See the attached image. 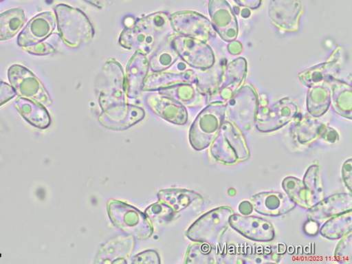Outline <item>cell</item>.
<instances>
[{"instance_id": "1", "label": "cell", "mask_w": 352, "mask_h": 264, "mask_svg": "<svg viewBox=\"0 0 352 264\" xmlns=\"http://www.w3.org/2000/svg\"><path fill=\"white\" fill-rule=\"evenodd\" d=\"M173 32L170 16L165 12H156L138 19L126 27L119 42L126 49L146 55Z\"/></svg>"}, {"instance_id": "2", "label": "cell", "mask_w": 352, "mask_h": 264, "mask_svg": "<svg viewBox=\"0 0 352 264\" xmlns=\"http://www.w3.org/2000/svg\"><path fill=\"white\" fill-rule=\"evenodd\" d=\"M55 16L58 32L67 45L77 48L94 39V28L81 10L60 4L55 8Z\"/></svg>"}, {"instance_id": "3", "label": "cell", "mask_w": 352, "mask_h": 264, "mask_svg": "<svg viewBox=\"0 0 352 264\" xmlns=\"http://www.w3.org/2000/svg\"><path fill=\"white\" fill-rule=\"evenodd\" d=\"M226 116V104L214 102L205 107L190 127V142L196 151L207 148L218 134Z\"/></svg>"}, {"instance_id": "4", "label": "cell", "mask_w": 352, "mask_h": 264, "mask_svg": "<svg viewBox=\"0 0 352 264\" xmlns=\"http://www.w3.org/2000/svg\"><path fill=\"white\" fill-rule=\"evenodd\" d=\"M107 210L111 222L133 238L145 240L153 236L154 228L148 217L131 205L110 200Z\"/></svg>"}, {"instance_id": "5", "label": "cell", "mask_w": 352, "mask_h": 264, "mask_svg": "<svg viewBox=\"0 0 352 264\" xmlns=\"http://www.w3.org/2000/svg\"><path fill=\"white\" fill-rule=\"evenodd\" d=\"M103 77L100 95L102 111L129 104L124 69L114 58H109L106 62L103 68Z\"/></svg>"}, {"instance_id": "6", "label": "cell", "mask_w": 352, "mask_h": 264, "mask_svg": "<svg viewBox=\"0 0 352 264\" xmlns=\"http://www.w3.org/2000/svg\"><path fill=\"white\" fill-rule=\"evenodd\" d=\"M172 45L181 60L192 68L205 71L215 64L214 52L206 42L175 34Z\"/></svg>"}, {"instance_id": "7", "label": "cell", "mask_w": 352, "mask_h": 264, "mask_svg": "<svg viewBox=\"0 0 352 264\" xmlns=\"http://www.w3.org/2000/svg\"><path fill=\"white\" fill-rule=\"evenodd\" d=\"M258 108V95L250 84H246L226 104V113L239 128L248 130L254 123Z\"/></svg>"}, {"instance_id": "8", "label": "cell", "mask_w": 352, "mask_h": 264, "mask_svg": "<svg viewBox=\"0 0 352 264\" xmlns=\"http://www.w3.org/2000/svg\"><path fill=\"white\" fill-rule=\"evenodd\" d=\"M8 78L16 95L50 106L52 99L40 79L31 71L19 65L8 70Z\"/></svg>"}, {"instance_id": "9", "label": "cell", "mask_w": 352, "mask_h": 264, "mask_svg": "<svg viewBox=\"0 0 352 264\" xmlns=\"http://www.w3.org/2000/svg\"><path fill=\"white\" fill-rule=\"evenodd\" d=\"M173 30L179 35L208 43L216 37L212 22L202 14L192 11H182L170 15Z\"/></svg>"}, {"instance_id": "10", "label": "cell", "mask_w": 352, "mask_h": 264, "mask_svg": "<svg viewBox=\"0 0 352 264\" xmlns=\"http://www.w3.org/2000/svg\"><path fill=\"white\" fill-rule=\"evenodd\" d=\"M267 99H261L256 116L257 129L263 132L275 131L287 124L298 110L297 104L289 98H284L272 108L267 107Z\"/></svg>"}, {"instance_id": "11", "label": "cell", "mask_w": 352, "mask_h": 264, "mask_svg": "<svg viewBox=\"0 0 352 264\" xmlns=\"http://www.w3.org/2000/svg\"><path fill=\"white\" fill-rule=\"evenodd\" d=\"M303 12L302 0H270V19L283 31L290 33L298 31Z\"/></svg>"}, {"instance_id": "12", "label": "cell", "mask_w": 352, "mask_h": 264, "mask_svg": "<svg viewBox=\"0 0 352 264\" xmlns=\"http://www.w3.org/2000/svg\"><path fill=\"white\" fill-rule=\"evenodd\" d=\"M209 13L212 23L221 39L230 43L238 38V20L226 0H210Z\"/></svg>"}, {"instance_id": "13", "label": "cell", "mask_w": 352, "mask_h": 264, "mask_svg": "<svg viewBox=\"0 0 352 264\" xmlns=\"http://www.w3.org/2000/svg\"><path fill=\"white\" fill-rule=\"evenodd\" d=\"M55 14L45 12L29 21L17 38V43L22 48L43 42L55 30Z\"/></svg>"}, {"instance_id": "14", "label": "cell", "mask_w": 352, "mask_h": 264, "mask_svg": "<svg viewBox=\"0 0 352 264\" xmlns=\"http://www.w3.org/2000/svg\"><path fill=\"white\" fill-rule=\"evenodd\" d=\"M221 210V208H218L202 216L188 230L187 237L196 243H215L228 221L220 220Z\"/></svg>"}, {"instance_id": "15", "label": "cell", "mask_w": 352, "mask_h": 264, "mask_svg": "<svg viewBox=\"0 0 352 264\" xmlns=\"http://www.w3.org/2000/svg\"><path fill=\"white\" fill-rule=\"evenodd\" d=\"M145 101L163 120L180 126L187 123L188 115L186 107L170 96L161 92L153 93L146 97Z\"/></svg>"}, {"instance_id": "16", "label": "cell", "mask_w": 352, "mask_h": 264, "mask_svg": "<svg viewBox=\"0 0 352 264\" xmlns=\"http://www.w3.org/2000/svg\"><path fill=\"white\" fill-rule=\"evenodd\" d=\"M144 117V110L129 104L107 109L99 117L100 123L114 130H125L140 122Z\"/></svg>"}, {"instance_id": "17", "label": "cell", "mask_w": 352, "mask_h": 264, "mask_svg": "<svg viewBox=\"0 0 352 264\" xmlns=\"http://www.w3.org/2000/svg\"><path fill=\"white\" fill-rule=\"evenodd\" d=\"M248 64L240 57L227 65L217 88V96L223 100H229L236 94L245 82Z\"/></svg>"}, {"instance_id": "18", "label": "cell", "mask_w": 352, "mask_h": 264, "mask_svg": "<svg viewBox=\"0 0 352 264\" xmlns=\"http://www.w3.org/2000/svg\"><path fill=\"white\" fill-rule=\"evenodd\" d=\"M150 63L146 55L135 52L126 67V89L128 98H137L142 91L145 78L148 76Z\"/></svg>"}, {"instance_id": "19", "label": "cell", "mask_w": 352, "mask_h": 264, "mask_svg": "<svg viewBox=\"0 0 352 264\" xmlns=\"http://www.w3.org/2000/svg\"><path fill=\"white\" fill-rule=\"evenodd\" d=\"M135 246V238L128 236H116L104 244L96 256L100 263H126Z\"/></svg>"}, {"instance_id": "20", "label": "cell", "mask_w": 352, "mask_h": 264, "mask_svg": "<svg viewBox=\"0 0 352 264\" xmlns=\"http://www.w3.org/2000/svg\"><path fill=\"white\" fill-rule=\"evenodd\" d=\"M189 82H197V76L192 70L183 72L169 71L153 72L146 77L142 91H160Z\"/></svg>"}, {"instance_id": "21", "label": "cell", "mask_w": 352, "mask_h": 264, "mask_svg": "<svg viewBox=\"0 0 352 264\" xmlns=\"http://www.w3.org/2000/svg\"><path fill=\"white\" fill-rule=\"evenodd\" d=\"M342 63V47L336 48L327 62L311 67L299 74L304 85L310 87L316 83L322 82L333 78V74L339 69Z\"/></svg>"}, {"instance_id": "22", "label": "cell", "mask_w": 352, "mask_h": 264, "mask_svg": "<svg viewBox=\"0 0 352 264\" xmlns=\"http://www.w3.org/2000/svg\"><path fill=\"white\" fill-rule=\"evenodd\" d=\"M175 100L179 101L184 106L190 107H199L208 104V95L205 93L197 82L184 83L176 85L168 89L160 91Z\"/></svg>"}, {"instance_id": "23", "label": "cell", "mask_w": 352, "mask_h": 264, "mask_svg": "<svg viewBox=\"0 0 352 264\" xmlns=\"http://www.w3.org/2000/svg\"><path fill=\"white\" fill-rule=\"evenodd\" d=\"M15 107L23 118L32 126L45 129L51 124L50 115L41 103L20 97L16 100Z\"/></svg>"}, {"instance_id": "24", "label": "cell", "mask_w": 352, "mask_h": 264, "mask_svg": "<svg viewBox=\"0 0 352 264\" xmlns=\"http://www.w3.org/2000/svg\"><path fill=\"white\" fill-rule=\"evenodd\" d=\"M160 201L166 204L175 213L193 209L196 204L203 199L197 193L181 189H167L158 193Z\"/></svg>"}, {"instance_id": "25", "label": "cell", "mask_w": 352, "mask_h": 264, "mask_svg": "<svg viewBox=\"0 0 352 264\" xmlns=\"http://www.w3.org/2000/svg\"><path fill=\"white\" fill-rule=\"evenodd\" d=\"M331 103V91L327 81L316 83L309 87L307 95L309 112L315 117L324 114Z\"/></svg>"}, {"instance_id": "26", "label": "cell", "mask_w": 352, "mask_h": 264, "mask_svg": "<svg viewBox=\"0 0 352 264\" xmlns=\"http://www.w3.org/2000/svg\"><path fill=\"white\" fill-rule=\"evenodd\" d=\"M175 35V33L171 34L162 42L151 56L149 63L153 72L166 71L179 60V55L172 45Z\"/></svg>"}, {"instance_id": "27", "label": "cell", "mask_w": 352, "mask_h": 264, "mask_svg": "<svg viewBox=\"0 0 352 264\" xmlns=\"http://www.w3.org/2000/svg\"><path fill=\"white\" fill-rule=\"evenodd\" d=\"M331 91V102L337 113L351 119V86L349 84L331 78L327 80Z\"/></svg>"}, {"instance_id": "28", "label": "cell", "mask_w": 352, "mask_h": 264, "mask_svg": "<svg viewBox=\"0 0 352 264\" xmlns=\"http://www.w3.org/2000/svg\"><path fill=\"white\" fill-rule=\"evenodd\" d=\"M25 21L24 11L21 8L11 9L0 14V41L15 37L21 30Z\"/></svg>"}, {"instance_id": "29", "label": "cell", "mask_w": 352, "mask_h": 264, "mask_svg": "<svg viewBox=\"0 0 352 264\" xmlns=\"http://www.w3.org/2000/svg\"><path fill=\"white\" fill-rule=\"evenodd\" d=\"M210 244L197 243L190 246L186 256V263H209L215 259L214 250Z\"/></svg>"}, {"instance_id": "30", "label": "cell", "mask_w": 352, "mask_h": 264, "mask_svg": "<svg viewBox=\"0 0 352 264\" xmlns=\"http://www.w3.org/2000/svg\"><path fill=\"white\" fill-rule=\"evenodd\" d=\"M145 215L153 225L160 226L170 221L175 212L168 205L159 201L146 209Z\"/></svg>"}, {"instance_id": "31", "label": "cell", "mask_w": 352, "mask_h": 264, "mask_svg": "<svg viewBox=\"0 0 352 264\" xmlns=\"http://www.w3.org/2000/svg\"><path fill=\"white\" fill-rule=\"evenodd\" d=\"M23 49L29 54L41 56L51 54L55 52L52 45L44 41Z\"/></svg>"}, {"instance_id": "32", "label": "cell", "mask_w": 352, "mask_h": 264, "mask_svg": "<svg viewBox=\"0 0 352 264\" xmlns=\"http://www.w3.org/2000/svg\"><path fill=\"white\" fill-rule=\"evenodd\" d=\"M133 263H160L158 254L153 250L146 251L138 254L133 258Z\"/></svg>"}, {"instance_id": "33", "label": "cell", "mask_w": 352, "mask_h": 264, "mask_svg": "<svg viewBox=\"0 0 352 264\" xmlns=\"http://www.w3.org/2000/svg\"><path fill=\"white\" fill-rule=\"evenodd\" d=\"M16 96L12 86L4 81H0V107L10 101Z\"/></svg>"}, {"instance_id": "34", "label": "cell", "mask_w": 352, "mask_h": 264, "mask_svg": "<svg viewBox=\"0 0 352 264\" xmlns=\"http://www.w3.org/2000/svg\"><path fill=\"white\" fill-rule=\"evenodd\" d=\"M240 7L249 10H256L261 4L262 0H234Z\"/></svg>"}, {"instance_id": "35", "label": "cell", "mask_w": 352, "mask_h": 264, "mask_svg": "<svg viewBox=\"0 0 352 264\" xmlns=\"http://www.w3.org/2000/svg\"><path fill=\"white\" fill-rule=\"evenodd\" d=\"M87 1L99 8H101L117 2L123 1V0H87Z\"/></svg>"}, {"instance_id": "36", "label": "cell", "mask_w": 352, "mask_h": 264, "mask_svg": "<svg viewBox=\"0 0 352 264\" xmlns=\"http://www.w3.org/2000/svg\"><path fill=\"white\" fill-rule=\"evenodd\" d=\"M243 45L240 42L232 41L230 42L228 49L230 54L233 55H237L243 51Z\"/></svg>"}, {"instance_id": "37", "label": "cell", "mask_w": 352, "mask_h": 264, "mask_svg": "<svg viewBox=\"0 0 352 264\" xmlns=\"http://www.w3.org/2000/svg\"><path fill=\"white\" fill-rule=\"evenodd\" d=\"M241 15L243 18H248L251 15V12L249 9L245 8L242 10Z\"/></svg>"}, {"instance_id": "38", "label": "cell", "mask_w": 352, "mask_h": 264, "mask_svg": "<svg viewBox=\"0 0 352 264\" xmlns=\"http://www.w3.org/2000/svg\"><path fill=\"white\" fill-rule=\"evenodd\" d=\"M234 13L239 14L240 13V8L238 7H234Z\"/></svg>"}, {"instance_id": "39", "label": "cell", "mask_w": 352, "mask_h": 264, "mask_svg": "<svg viewBox=\"0 0 352 264\" xmlns=\"http://www.w3.org/2000/svg\"><path fill=\"white\" fill-rule=\"evenodd\" d=\"M3 1V0H0V2Z\"/></svg>"}]
</instances>
